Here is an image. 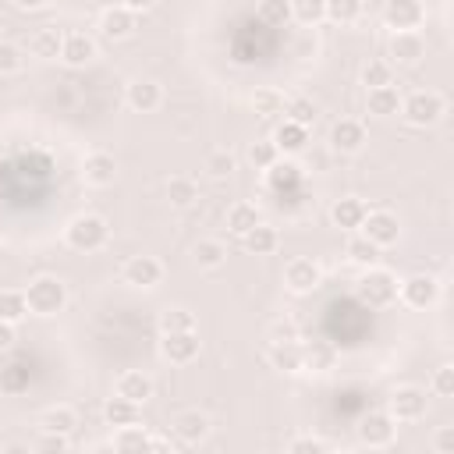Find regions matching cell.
<instances>
[{
  "label": "cell",
  "instance_id": "1",
  "mask_svg": "<svg viewBox=\"0 0 454 454\" xmlns=\"http://www.w3.org/2000/svg\"><path fill=\"white\" fill-rule=\"evenodd\" d=\"M110 241V223L99 213H78L64 223V245L74 252H99Z\"/></svg>",
  "mask_w": 454,
  "mask_h": 454
},
{
  "label": "cell",
  "instance_id": "2",
  "mask_svg": "<svg viewBox=\"0 0 454 454\" xmlns=\"http://www.w3.org/2000/svg\"><path fill=\"white\" fill-rule=\"evenodd\" d=\"M25 301H28V312L32 316L50 319V316L64 312V305H67V284L60 277H53V273H39V277L28 280Z\"/></svg>",
  "mask_w": 454,
  "mask_h": 454
},
{
  "label": "cell",
  "instance_id": "3",
  "mask_svg": "<svg viewBox=\"0 0 454 454\" xmlns=\"http://www.w3.org/2000/svg\"><path fill=\"white\" fill-rule=\"evenodd\" d=\"M397 114L411 128H433L447 114V99L436 89H415L411 96H401V110Z\"/></svg>",
  "mask_w": 454,
  "mask_h": 454
},
{
  "label": "cell",
  "instance_id": "4",
  "mask_svg": "<svg viewBox=\"0 0 454 454\" xmlns=\"http://www.w3.org/2000/svg\"><path fill=\"white\" fill-rule=\"evenodd\" d=\"M358 298L372 309H387L397 301V277L383 266H365V273L358 277Z\"/></svg>",
  "mask_w": 454,
  "mask_h": 454
},
{
  "label": "cell",
  "instance_id": "5",
  "mask_svg": "<svg viewBox=\"0 0 454 454\" xmlns=\"http://www.w3.org/2000/svg\"><path fill=\"white\" fill-rule=\"evenodd\" d=\"M426 408H429V397L415 383H401L387 397V411L394 415V422H419L426 415Z\"/></svg>",
  "mask_w": 454,
  "mask_h": 454
},
{
  "label": "cell",
  "instance_id": "6",
  "mask_svg": "<svg viewBox=\"0 0 454 454\" xmlns=\"http://www.w3.org/2000/svg\"><path fill=\"white\" fill-rule=\"evenodd\" d=\"M436 298H440V280L429 273H411V277L397 280V301L415 309V312L436 305Z\"/></svg>",
  "mask_w": 454,
  "mask_h": 454
},
{
  "label": "cell",
  "instance_id": "7",
  "mask_svg": "<svg viewBox=\"0 0 454 454\" xmlns=\"http://www.w3.org/2000/svg\"><path fill=\"white\" fill-rule=\"evenodd\" d=\"M397 440V422L390 411H369L362 422H358V443L369 447V450H383Z\"/></svg>",
  "mask_w": 454,
  "mask_h": 454
},
{
  "label": "cell",
  "instance_id": "8",
  "mask_svg": "<svg viewBox=\"0 0 454 454\" xmlns=\"http://www.w3.org/2000/svg\"><path fill=\"white\" fill-rule=\"evenodd\" d=\"M358 234H365L372 245H380V248H390V245H397V238H401V220H397V213H390V209H369L365 213V220H362V227H358Z\"/></svg>",
  "mask_w": 454,
  "mask_h": 454
},
{
  "label": "cell",
  "instance_id": "9",
  "mask_svg": "<svg viewBox=\"0 0 454 454\" xmlns=\"http://www.w3.org/2000/svg\"><path fill=\"white\" fill-rule=\"evenodd\" d=\"M121 280L128 287H138V291H153L160 280H163V262L156 255H131L124 259L121 266Z\"/></svg>",
  "mask_w": 454,
  "mask_h": 454
},
{
  "label": "cell",
  "instance_id": "10",
  "mask_svg": "<svg viewBox=\"0 0 454 454\" xmlns=\"http://www.w3.org/2000/svg\"><path fill=\"white\" fill-rule=\"evenodd\" d=\"M202 351V340H199V330H177V333H160V355L170 362V365H188L195 362Z\"/></svg>",
  "mask_w": 454,
  "mask_h": 454
},
{
  "label": "cell",
  "instance_id": "11",
  "mask_svg": "<svg viewBox=\"0 0 454 454\" xmlns=\"http://www.w3.org/2000/svg\"><path fill=\"white\" fill-rule=\"evenodd\" d=\"M380 18L390 32H411L426 21V4L422 0H387Z\"/></svg>",
  "mask_w": 454,
  "mask_h": 454
},
{
  "label": "cell",
  "instance_id": "12",
  "mask_svg": "<svg viewBox=\"0 0 454 454\" xmlns=\"http://www.w3.org/2000/svg\"><path fill=\"white\" fill-rule=\"evenodd\" d=\"M319 284H323V266H319L316 259L298 255V259H291V262L284 266V287H287L291 294H312Z\"/></svg>",
  "mask_w": 454,
  "mask_h": 454
},
{
  "label": "cell",
  "instance_id": "13",
  "mask_svg": "<svg viewBox=\"0 0 454 454\" xmlns=\"http://www.w3.org/2000/svg\"><path fill=\"white\" fill-rule=\"evenodd\" d=\"M82 181L89 188H110L117 181V160L106 149H92L82 160Z\"/></svg>",
  "mask_w": 454,
  "mask_h": 454
},
{
  "label": "cell",
  "instance_id": "14",
  "mask_svg": "<svg viewBox=\"0 0 454 454\" xmlns=\"http://www.w3.org/2000/svg\"><path fill=\"white\" fill-rule=\"evenodd\" d=\"M326 142H330V149H333V153L351 156V153H358V149L365 145V124H362V121H355V117H340V121H333V124H330Z\"/></svg>",
  "mask_w": 454,
  "mask_h": 454
},
{
  "label": "cell",
  "instance_id": "15",
  "mask_svg": "<svg viewBox=\"0 0 454 454\" xmlns=\"http://www.w3.org/2000/svg\"><path fill=\"white\" fill-rule=\"evenodd\" d=\"M170 429H174L177 443L195 447V443H202V440L209 436V415H206V411H199V408H184V411H177V415H174Z\"/></svg>",
  "mask_w": 454,
  "mask_h": 454
},
{
  "label": "cell",
  "instance_id": "16",
  "mask_svg": "<svg viewBox=\"0 0 454 454\" xmlns=\"http://www.w3.org/2000/svg\"><path fill=\"white\" fill-rule=\"evenodd\" d=\"M387 50H390V60H394V64L415 67V64L426 57V39L419 35V28H411V32H390Z\"/></svg>",
  "mask_w": 454,
  "mask_h": 454
},
{
  "label": "cell",
  "instance_id": "17",
  "mask_svg": "<svg viewBox=\"0 0 454 454\" xmlns=\"http://www.w3.org/2000/svg\"><path fill=\"white\" fill-rule=\"evenodd\" d=\"M124 103H128L135 114H153V110L163 103V89H160V82H153V78H131V82L124 85Z\"/></svg>",
  "mask_w": 454,
  "mask_h": 454
},
{
  "label": "cell",
  "instance_id": "18",
  "mask_svg": "<svg viewBox=\"0 0 454 454\" xmlns=\"http://www.w3.org/2000/svg\"><path fill=\"white\" fill-rule=\"evenodd\" d=\"M135 28H138V14L128 11L124 4H110L99 11V32L106 39H128Z\"/></svg>",
  "mask_w": 454,
  "mask_h": 454
},
{
  "label": "cell",
  "instance_id": "19",
  "mask_svg": "<svg viewBox=\"0 0 454 454\" xmlns=\"http://www.w3.org/2000/svg\"><path fill=\"white\" fill-rule=\"evenodd\" d=\"M99 46L89 32H64V46H60V60L67 67H85L89 60H96Z\"/></svg>",
  "mask_w": 454,
  "mask_h": 454
},
{
  "label": "cell",
  "instance_id": "20",
  "mask_svg": "<svg viewBox=\"0 0 454 454\" xmlns=\"http://www.w3.org/2000/svg\"><path fill=\"white\" fill-rule=\"evenodd\" d=\"M153 390H156V383H153V376H145L142 369H128V372H121L117 383H114V394H121V397H128V401H135V404H145V401L153 397Z\"/></svg>",
  "mask_w": 454,
  "mask_h": 454
},
{
  "label": "cell",
  "instance_id": "21",
  "mask_svg": "<svg viewBox=\"0 0 454 454\" xmlns=\"http://www.w3.org/2000/svg\"><path fill=\"white\" fill-rule=\"evenodd\" d=\"M365 213H369V206H365L362 199L344 195V199H337V202L330 206V223L340 227V231H358L362 220H365Z\"/></svg>",
  "mask_w": 454,
  "mask_h": 454
},
{
  "label": "cell",
  "instance_id": "22",
  "mask_svg": "<svg viewBox=\"0 0 454 454\" xmlns=\"http://www.w3.org/2000/svg\"><path fill=\"white\" fill-rule=\"evenodd\" d=\"M337 362V348L330 340H305L301 344V372H330Z\"/></svg>",
  "mask_w": 454,
  "mask_h": 454
},
{
  "label": "cell",
  "instance_id": "23",
  "mask_svg": "<svg viewBox=\"0 0 454 454\" xmlns=\"http://www.w3.org/2000/svg\"><path fill=\"white\" fill-rule=\"evenodd\" d=\"M273 145H277L284 156H294V153H301V149L309 145V128L284 117V121L277 124V131H273Z\"/></svg>",
  "mask_w": 454,
  "mask_h": 454
},
{
  "label": "cell",
  "instance_id": "24",
  "mask_svg": "<svg viewBox=\"0 0 454 454\" xmlns=\"http://www.w3.org/2000/svg\"><path fill=\"white\" fill-rule=\"evenodd\" d=\"M266 362L280 372H301V340H280L266 348Z\"/></svg>",
  "mask_w": 454,
  "mask_h": 454
},
{
  "label": "cell",
  "instance_id": "25",
  "mask_svg": "<svg viewBox=\"0 0 454 454\" xmlns=\"http://www.w3.org/2000/svg\"><path fill=\"white\" fill-rule=\"evenodd\" d=\"M365 106L372 117H397L401 110V92L394 85H380V89H365Z\"/></svg>",
  "mask_w": 454,
  "mask_h": 454
},
{
  "label": "cell",
  "instance_id": "26",
  "mask_svg": "<svg viewBox=\"0 0 454 454\" xmlns=\"http://www.w3.org/2000/svg\"><path fill=\"white\" fill-rule=\"evenodd\" d=\"M241 245H245L248 255H273L277 245H280V234L270 223H255L248 234H241Z\"/></svg>",
  "mask_w": 454,
  "mask_h": 454
},
{
  "label": "cell",
  "instance_id": "27",
  "mask_svg": "<svg viewBox=\"0 0 454 454\" xmlns=\"http://www.w3.org/2000/svg\"><path fill=\"white\" fill-rule=\"evenodd\" d=\"M192 262H195L199 270H220V266L227 262L223 241H220V238H199V241L192 245Z\"/></svg>",
  "mask_w": 454,
  "mask_h": 454
},
{
  "label": "cell",
  "instance_id": "28",
  "mask_svg": "<svg viewBox=\"0 0 454 454\" xmlns=\"http://www.w3.org/2000/svg\"><path fill=\"white\" fill-rule=\"evenodd\" d=\"M60 46H64V32H60L57 25L39 28V32L32 35V43H28L32 57H39V60H60Z\"/></svg>",
  "mask_w": 454,
  "mask_h": 454
},
{
  "label": "cell",
  "instance_id": "29",
  "mask_svg": "<svg viewBox=\"0 0 454 454\" xmlns=\"http://www.w3.org/2000/svg\"><path fill=\"white\" fill-rule=\"evenodd\" d=\"M138 408H142V404H135V401L114 394V397H106V404H103V422L114 426V429L131 426V422H138Z\"/></svg>",
  "mask_w": 454,
  "mask_h": 454
},
{
  "label": "cell",
  "instance_id": "30",
  "mask_svg": "<svg viewBox=\"0 0 454 454\" xmlns=\"http://www.w3.org/2000/svg\"><path fill=\"white\" fill-rule=\"evenodd\" d=\"M74 426H78V415L71 404H50L39 411V429H46V433H67L71 436Z\"/></svg>",
  "mask_w": 454,
  "mask_h": 454
},
{
  "label": "cell",
  "instance_id": "31",
  "mask_svg": "<svg viewBox=\"0 0 454 454\" xmlns=\"http://www.w3.org/2000/svg\"><path fill=\"white\" fill-rule=\"evenodd\" d=\"M284 106H287V96L280 92V89H273V85H262V89H255L252 92V110L259 114V117H284Z\"/></svg>",
  "mask_w": 454,
  "mask_h": 454
},
{
  "label": "cell",
  "instance_id": "32",
  "mask_svg": "<svg viewBox=\"0 0 454 454\" xmlns=\"http://www.w3.org/2000/svg\"><path fill=\"white\" fill-rule=\"evenodd\" d=\"M255 223H262V213H259L252 202H234V206L227 209V231H231L234 238L248 234Z\"/></svg>",
  "mask_w": 454,
  "mask_h": 454
},
{
  "label": "cell",
  "instance_id": "33",
  "mask_svg": "<svg viewBox=\"0 0 454 454\" xmlns=\"http://www.w3.org/2000/svg\"><path fill=\"white\" fill-rule=\"evenodd\" d=\"M344 255H348V262L351 266H376L380 262V245H372L365 234H355V238H348V245H344Z\"/></svg>",
  "mask_w": 454,
  "mask_h": 454
},
{
  "label": "cell",
  "instance_id": "34",
  "mask_svg": "<svg viewBox=\"0 0 454 454\" xmlns=\"http://www.w3.org/2000/svg\"><path fill=\"white\" fill-rule=\"evenodd\" d=\"M149 429L145 426H138V422H131V426H121V429H114V440H110V447L114 450H149Z\"/></svg>",
  "mask_w": 454,
  "mask_h": 454
},
{
  "label": "cell",
  "instance_id": "35",
  "mask_svg": "<svg viewBox=\"0 0 454 454\" xmlns=\"http://www.w3.org/2000/svg\"><path fill=\"white\" fill-rule=\"evenodd\" d=\"M298 181H301V170L291 160H277L273 167H266V184L273 192H291Z\"/></svg>",
  "mask_w": 454,
  "mask_h": 454
},
{
  "label": "cell",
  "instance_id": "36",
  "mask_svg": "<svg viewBox=\"0 0 454 454\" xmlns=\"http://www.w3.org/2000/svg\"><path fill=\"white\" fill-rule=\"evenodd\" d=\"M167 199H170V206H177V209H188V206L199 199V184H195L192 177L177 174V177H170V181H167Z\"/></svg>",
  "mask_w": 454,
  "mask_h": 454
},
{
  "label": "cell",
  "instance_id": "37",
  "mask_svg": "<svg viewBox=\"0 0 454 454\" xmlns=\"http://www.w3.org/2000/svg\"><path fill=\"white\" fill-rule=\"evenodd\" d=\"M177 330H199L195 323V312L174 305V309H163L160 312V333H177Z\"/></svg>",
  "mask_w": 454,
  "mask_h": 454
},
{
  "label": "cell",
  "instance_id": "38",
  "mask_svg": "<svg viewBox=\"0 0 454 454\" xmlns=\"http://www.w3.org/2000/svg\"><path fill=\"white\" fill-rule=\"evenodd\" d=\"M28 316V301H25V291H14V287H4L0 291V319H11V323H21Z\"/></svg>",
  "mask_w": 454,
  "mask_h": 454
},
{
  "label": "cell",
  "instance_id": "39",
  "mask_svg": "<svg viewBox=\"0 0 454 454\" xmlns=\"http://www.w3.org/2000/svg\"><path fill=\"white\" fill-rule=\"evenodd\" d=\"M316 114H319V106H316L309 96H291L287 106H284V117L294 121V124H305V128L316 124Z\"/></svg>",
  "mask_w": 454,
  "mask_h": 454
},
{
  "label": "cell",
  "instance_id": "40",
  "mask_svg": "<svg viewBox=\"0 0 454 454\" xmlns=\"http://www.w3.org/2000/svg\"><path fill=\"white\" fill-rule=\"evenodd\" d=\"M362 18V0H326V21L355 25Z\"/></svg>",
  "mask_w": 454,
  "mask_h": 454
},
{
  "label": "cell",
  "instance_id": "41",
  "mask_svg": "<svg viewBox=\"0 0 454 454\" xmlns=\"http://www.w3.org/2000/svg\"><path fill=\"white\" fill-rule=\"evenodd\" d=\"M255 18L262 25H287L291 21V0H259Z\"/></svg>",
  "mask_w": 454,
  "mask_h": 454
},
{
  "label": "cell",
  "instance_id": "42",
  "mask_svg": "<svg viewBox=\"0 0 454 454\" xmlns=\"http://www.w3.org/2000/svg\"><path fill=\"white\" fill-rule=\"evenodd\" d=\"M291 18L301 25H319L326 18V0H291Z\"/></svg>",
  "mask_w": 454,
  "mask_h": 454
},
{
  "label": "cell",
  "instance_id": "43",
  "mask_svg": "<svg viewBox=\"0 0 454 454\" xmlns=\"http://www.w3.org/2000/svg\"><path fill=\"white\" fill-rule=\"evenodd\" d=\"M277 160H280V149L273 145V138H259V142L248 145V163H252L255 170H266V167H273Z\"/></svg>",
  "mask_w": 454,
  "mask_h": 454
},
{
  "label": "cell",
  "instance_id": "44",
  "mask_svg": "<svg viewBox=\"0 0 454 454\" xmlns=\"http://www.w3.org/2000/svg\"><path fill=\"white\" fill-rule=\"evenodd\" d=\"M358 78H362V85H365V89L390 85V64H387V60H369V64H362Z\"/></svg>",
  "mask_w": 454,
  "mask_h": 454
},
{
  "label": "cell",
  "instance_id": "45",
  "mask_svg": "<svg viewBox=\"0 0 454 454\" xmlns=\"http://www.w3.org/2000/svg\"><path fill=\"white\" fill-rule=\"evenodd\" d=\"M32 450H39V454H64V450H71V436L67 433H46V429H39Z\"/></svg>",
  "mask_w": 454,
  "mask_h": 454
},
{
  "label": "cell",
  "instance_id": "46",
  "mask_svg": "<svg viewBox=\"0 0 454 454\" xmlns=\"http://www.w3.org/2000/svg\"><path fill=\"white\" fill-rule=\"evenodd\" d=\"M234 167H238V160H234V153H227V149H216V153L206 156V170H209V177H231Z\"/></svg>",
  "mask_w": 454,
  "mask_h": 454
},
{
  "label": "cell",
  "instance_id": "47",
  "mask_svg": "<svg viewBox=\"0 0 454 454\" xmlns=\"http://www.w3.org/2000/svg\"><path fill=\"white\" fill-rule=\"evenodd\" d=\"M287 450H291V454H323V450H330V443H326L323 436L298 433V436H291V440H287Z\"/></svg>",
  "mask_w": 454,
  "mask_h": 454
},
{
  "label": "cell",
  "instance_id": "48",
  "mask_svg": "<svg viewBox=\"0 0 454 454\" xmlns=\"http://www.w3.org/2000/svg\"><path fill=\"white\" fill-rule=\"evenodd\" d=\"M21 64H25L21 50H18L14 43L0 39V78H7V74H18V71H21Z\"/></svg>",
  "mask_w": 454,
  "mask_h": 454
},
{
  "label": "cell",
  "instance_id": "49",
  "mask_svg": "<svg viewBox=\"0 0 454 454\" xmlns=\"http://www.w3.org/2000/svg\"><path fill=\"white\" fill-rule=\"evenodd\" d=\"M429 390H433L436 397H454V365H450V362H443V365L433 372Z\"/></svg>",
  "mask_w": 454,
  "mask_h": 454
},
{
  "label": "cell",
  "instance_id": "50",
  "mask_svg": "<svg viewBox=\"0 0 454 454\" xmlns=\"http://www.w3.org/2000/svg\"><path fill=\"white\" fill-rule=\"evenodd\" d=\"M266 337H270V344H280V340H298V323L294 319H273L270 323V330H266Z\"/></svg>",
  "mask_w": 454,
  "mask_h": 454
},
{
  "label": "cell",
  "instance_id": "51",
  "mask_svg": "<svg viewBox=\"0 0 454 454\" xmlns=\"http://www.w3.org/2000/svg\"><path fill=\"white\" fill-rule=\"evenodd\" d=\"M433 450L436 454H454V426H440L433 433Z\"/></svg>",
  "mask_w": 454,
  "mask_h": 454
},
{
  "label": "cell",
  "instance_id": "52",
  "mask_svg": "<svg viewBox=\"0 0 454 454\" xmlns=\"http://www.w3.org/2000/svg\"><path fill=\"white\" fill-rule=\"evenodd\" d=\"M18 323H11V319H0V351H11L14 348V340H18V330H14Z\"/></svg>",
  "mask_w": 454,
  "mask_h": 454
},
{
  "label": "cell",
  "instance_id": "53",
  "mask_svg": "<svg viewBox=\"0 0 454 454\" xmlns=\"http://www.w3.org/2000/svg\"><path fill=\"white\" fill-rule=\"evenodd\" d=\"M117 4H124L128 11H135V14H145V11H153L156 7V0H117Z\"/></svg>",
  "mask_w": 454,
  "mask_h": 454
},
{
  "label": "cell",
  "instance_id": "54",
  "mask_svg": "<svg viewBox=\"0 0 454 454\" xmlns=\"http://www.w3.org/2000/svg\"><path fill=\"white\" fill-rule=\"evenodd\" d=\"M11 4H14L18 11H43L50 0H11Z\"/></svg>",
  "mask_w": 454,
  "mask_h": 454
}]
</instances>
